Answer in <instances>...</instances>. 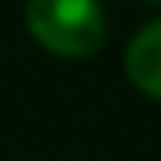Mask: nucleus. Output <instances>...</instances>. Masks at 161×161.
I'll use <instances>...</instances> for the list:
<instances>
[{
	"label": "nucleus",
	"mask_w": 161,
	"mask_h": 161,
	"mask_svg": "<svg viewBox=\"0 0 161 161\" xmlns=\"http://www.w3.org/2000/svg\"><path fill=\"white\" fill-rule=\"evenodd\" d=\"M26 26L40 48L62 59H84L106 37L99 0H26Z\"/></svg>",
	"instance_id": "f257e3e1"
},
{
	"label": "nucleus",
	"mask_w": 161,
	"mask_h": 161,
	"mask_svg": "<svg viewBox=\"0 0 161 161\" xmlns=\"http://www.w3.org/2000/svg\"><path fill=\"white\" fill-rule=\"evenodd\" d=\"M125 70L143 95L161 103V19L143 26L132 37L128 55H125Z\"/></svg>",
	"instance_id": "f03ea898"
},
{
	"label": "nucleus",
	"mask_w": 161,
	"mask_h": 161,
	"mask_svg": "<svg viewBox=\"0 0 161 161\" xmlns=\"http://www.w3.org/2000/svg\"><path fill=\"white\" fill-rule=\"evenodd\" d=\"M150 4H161V0H150Z\"/></svg>",
	"instance_id": "7ed1b4c3"
}]
</instances>
